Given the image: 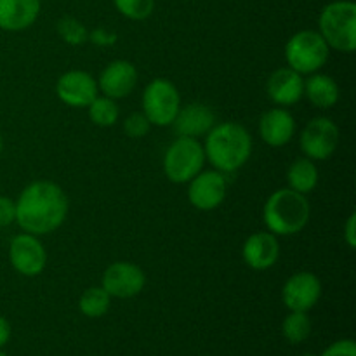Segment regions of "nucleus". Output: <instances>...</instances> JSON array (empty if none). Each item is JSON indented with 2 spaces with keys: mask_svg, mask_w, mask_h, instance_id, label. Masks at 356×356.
<instances>
[{
  "mask_svg": "<svg viewBox=\"0 0 356 356\" xmlns=\"http://www.w3.org/2000/svg\"><path fill=\"white\" fill-rule=\"evenodd\" d=\"M68 216V198L59 184L35 181L21 191L16 200V222L31 235L56 232Z\"/></svg>",
  "mask_w": 356,
  "mask_h": 356,
  "instance_id": "1",
  "label": "nucleus"
},
{
  "mask_svg": "<svg viewBox=\"0 0 356 356\" xmlns=\"http://www.w3.org/2000/svg\"><path fill=\"white\" fill-rule=\"evenodd\" d=\"M204 152L219 172H235L250 159L252 138L243 125L225 122L207 132Z\"/></svg>",
  "mask_w": 356,
  "mask_h": 356,
  "instance_id": "2",
  "label": "nucleus"
},
{
  "mask_svg": "<svg viewBox=\"0 0 356 356\" xmlns=\"http://www.w3.org/2000/svg\"><path fill=\"white\" fill-rule=\"evenodd\" d=\"M309 202L306 195L298 193L291 188L277 190L264 204L263 218L268 232L273 235H296L309 221Z\"/></svg>",
  "mask_w": 356,
  "mask_h": 356,
  "instance_id": "3",
  "label": "nucleus"
},
{
  "mask_svg": "<svg viewBox=\"0 0 356 356\" xmlns=\"http://www.w3.org/2000/svg\"><path fill=\"white\" fill-rule=\"evenodd\" d=\"M320 31L327 45L341 52L356 49V6L350 0H337L323 7L320 14Z\"/></svg>",
  "mask_w": 356,
  "mask_h": 356,
  "instance_id": "4",
  "label": "nucleus"
},
{
  "mask_svg": "<svg viewBox=\"0 0 356 356\" xmlns=\"http://www.w3.org/2000/svg\"><path fill=\"white\" fill-rule=\"evenodd\" d=\"M329 45L318 31L302 30L292 35L285 45V59L289 68L301 75H312L325 66L329 59Z\"/></svg>",
  "mask_w": 356,
  "mask_h": 356,
  "instance_id": "5",
  "label": "nucleus"
},
{
  "mask_svg": "<svg viewBox=\"0 0 356 356\" xmlns=\"http://www.w3.org/2000/svg\"><path fill=\"white\" fill-rule=\"evenodd\" d=\"M205 163L204 146L197 138H179L167 148L163 156V170L169 181L176 184L190 183Z\"/></svg>",
  "mask_w": 356,
  "mask_h": 356,
  "instance_id": "6",
  "label": "nucleus"
},
{
  "mask_svg": "<svg viewBox=\"0 0 356 356\" xmlns=\"http://www.w3.org/2000/svg\"><path fill=\"white\" fill-rule=\"evenodd\" d=\"M181 108L179 90L170 80L155 79L143 92V115L152 125L167 127L172 125Z\"/></svg>",
  "mask_w": 356,
  "mask_h": 356,
  "instance_id": "7",
  "label": "nucleus"
},
{
  "mask_svg": "<svg viewBox=\"0 0 356 356\" xmlns=\"http://www.w3.org/2000/svg\"><path fill=\"white\" fill-rule=\"evenodd\" d=\"M299 145L309 160H327L339 145V129L330 118L316 117L302 129Z\"/></svg>",
  "mask_w": 356,
  "mask_h": 356,
  "instance_id": "8",
  "label": "nucleus"
},
{
  "mask_svg": "<svg viewBox=\"0 0 356 356\" xmlns=\"http://www.w3.org/2000/svg\"><path fill=\"white\" fill-rule=\"evenodd\" d=\"M9 261L23 277H37L47 264V252L37 235L23 233L14 236L9 245Z\"/></svg>",
  "mask_w": 356,
  "mask_h": 356,
  "instance_id": "9",
  "label": "nucleus"
},
{
  "mask_svg": "<svg viewBox=\"0 0 356 356\" xmlns=\"http://www.w3.org/2000/svg\"><path fill=\"white\" fill-rule=\"evenodd\" d=\"M228 183L219 170H202L190 181L188 198L198 211H214L225 202Z\"/></svg>",
  "mask_w": 356,
  "mask_h": 356,
  "instance_id": "10",
  "label": "nucleus"
},
{
  "mask_svg": "<svg viewBox=\"0 0 356 356\" xmlns=\"http://www.w3.org/2000/svg\"><path fill=\"white\" fill-rule=\"evenodd\" d=\"M145 271L132 263H113L106 268L101 278V287L110 294V298L129 299L138 296L145 289Z\"/></svg>",
  "mask_w": 356,
  "mask_h": 356,
  "instance_id": "11",
  "label": "nucleus"
},
{
  "mask_svg": "<svg viewBox=\"0 0 356 356\" xmlns=\"http://www.w3.org/2000/svg\"><path fill=\"white\" fill-rule=\"evenodd\" d=\"M322 296V284L318 277L309 271L294 273L282 289V301L291 312L308 313Z\"/></svg>",
  "mask_w": 356,
  "mask_h": 356,
  "instance_id": "12",
  "label": "nucleus"
},
{
  "mask_svg": "<svg viewBox=\"0 0 356 356\" xmlns=\"http://www.w3.org/2000/svg\"><path fill=\"white\" fill-rule=\"evenodd\" d=\"M97 82L82 70H72L59 76L56 94L65 104L73 108H87L97 97Z\"/></svg>",
  "mask_w": 356,
  "mask_h": 356,
  "instance_id": "13",
  "label": "nucleus"
},
{
  "mask_svg": "<svg viewBox=\"0 0 356 356\" xmlns=\"http://www.w3.org/2000/svg\"><path fill=\"white\" fill-rule=\"evenodd\" d=\"M136 83H138L136 66L125 59H117L101 72L97 89H101V92L111 99H124L136 89Z\"/></svg>",
  "mask_w": 356,
  "mask_h": 356,
  "instance_id": "14",
  "label": "nucleus"
},
{
  "mask_svg": "<svg viewBox=\"0 0 356 356\" xmlns=\"http://www.w3.org/2000/svg\"><path fill=\"white\" fill-rule=\"evenodd\" d=\"M280 256L277 235L270 232H259L245 240L242 249V257L245 264L252 270L264 271L273 266Z\"/></svg>",
  "mask_w": 356,
  "mask_h": 356,
  "instance_id": "15",
  "label": "nucleus"
},
{
  "mask_svg": "<svg viewBox=\"0 0 356 356\" xmlns=\"http://www.w3.org/2000/svg\"><path fill=\"white\" fill-rule=\"evenodd\" d=\"M266 92L278 106H292L305 96V79L292 68H280L268 79Z\"/></svg>",
  "mask_w": 356,
  "mask_h": 356,
  "instance_id": "16",
  "label": "nucleus"
},
{
  "mask_svg": "<svg viewBox=\"0 0 356 356\" xmlns=\"http://www.w3.org/2000/svg\"><path fill=\"white\" fill-rule=\"evenodd\" d=\"M296 134V120L284 108H271L261 117L259 136L268 146L280 148L291 143Z\"/></svg>",
  "mask_w": 356,
  "mask_h": 356,
  "instance_id": "17",
  "label": "nucleus"
},
{
  "mask_svg": "<svg viewBox=\"0 0 356 356\" xmlns=\"http://www.w3.org/2000/svg\"><path fill=\"white\" fill-rule=\"evenodd\" d=\"M214 111L200 103L179 108L172 125L174 131L183 138H200L214 127Z\"/></svg>",
  "mask_w": 356,
  "mask_h": 356,
  "instance_id": "18",
  "label": "nucleus"
},
{
  "mask_svg": "<svg viewBox=\"0 0 356 356\" xmlns=\"http://www.w3.org/2000/svg\"><path fill=\"white\" fill-rule=\"evenodd\" d=\"M40 0H0V30L23 31L37 21Z\"/></svg>",
  "mask_w": 356,
  "mask_h": 356,
  "instance_id": "19",
  "label": "nucleus"
},
{
  "mask_svg": "<svg viewBox=\"0 0 356 356\" xmlns=\"http://www.w3.org/2000/svg\"><path fill=\"white\" fill-rule=\"evenodd\" d=\"M305 96L309 103L322 110H329L339 101V86L336 80L323 73H315L305 80Z\"/></svg>",
  "mask_w": 356,
  "mask_h": 356,
  "instance_id": "20",
  "label": "nucleus"
},
{
  "mask_svg": "<svg viewBox=\"0 0 356 356\" xmlns=\"http://www.w3.org/2000/svg\"><path fill=\"white\" fill-rule=\"evenodd\" d=\"M289 188L301 195L312 193L318 184V169L309 159H298L287 170Z\"/></svg>",
  "mask_w": 356,
  "mask_h": 356,
  "instance_id": "21",
  "label": "nucleus"
},
{
  "mask_svg": "<svg viewBox=\"0 0 356 356\" xmlns=\"http://www.w3.org/2000/svg\"><path fill=\"white\" fill-rule=\"evenodd\" d=\"M111 298L103 287H90L82 294L79 301L80 312L89 318H101L110 309Z\"/></svg>",
  "mask_w": 356,
  "mask_h": 356,
  "instance_id": "22",
  "label": "nucleus"
},
{
  "mask_svg": "<svg viewBox=\"0 0 356 356\" xmlns=\"http://www.w3.org/2000/svg\"><path fill=\"white\" fill-rule=\"evenodd\" d=\"M282 334L292 344H301L312 334V320L305 312H291L282 323Z\"/></svg>",
  "mask_w": 356,
  "mask_h": 356,
  "instance_id": "23",
  "label": "nucleus"
},
{
  "mask_svg": "<svg viewBox=\"0 0 356 356\" xmlns=\"http://www.w3.org/2000/svg\"><path fill=\"white\" fill-rule=\"evenodd\" d=\"M87 108H89V118L92 120V124L99 125V127H111L117 124L118 117H120V110H118L115 99L106 96H97Z\"/></svg>",
  "mask_w": 356,
  "mask_h": 356,
  "instance_id": "24",
  "label": "nucleus"
},
{
  "mask_svg": "<svg viewBox=\"0 0 356 356\" xmlns=\"http://www.w3.org/2000/svg\"><path fill=\"white\" fill-rule=\"evenodd\" d=\"M58 33L66 44L70 45H82L86 44L87 38H89V31L87 28L80 23L79 19L72 16L61 17L58 21Z\"/></svg>",
  "mask_w": 356,
  "mask_h": 356,
  "instance_id": "25",
  "label": "nucleus"
},
{
  "mask_svg": "<svg viewBox=\"0 0 356 356\" xmlns=\"http://www.w3.org/2000/svg\"><path fill=\"white\" fill-rule=\"evenodd\" d=\"M115 9L132 21H143L152 16L155 0H113Z\"/></svg>",
  "mask_w": 356,
  "mask_h": 356,
  "instance_id": "26",
  "label": "nucleus"
},
{
  "mask_svg": "<svg viewBox=\"0 0 356 356\" xmlns=\"http://www.w3.org/2000/svg\"><path fill=\"white\" fill-rule=\"evenodd\" d=\"M149 127L152 124L148 122V118L145 117L143 113H132L125 118L124 122V131L129 138L132 139H139V138H145L148 134Z\"/></svg>",
  "mask_w": 356,
  "mask_h": 356,
  "instance_id": "27",
  "label": "nucleus"
},
{
  "mask_svg": "<svg viewBox=\"0 0 356 356\" xmlns=\"http://www.w3.org/2000/svg\"><path fill=\"white\" fill-rule=\"evenodd\" d=\"M320 356H356V344L351 339L337 341V343L330 344Z\"/></svg>",
  "mask_w": 356,
  "mask_h": 356,
  "instance_id": "28",
  "label": "nucleus"
},
{
  "mask_svg": "<svg viewBox=\"0 0 356 356\" xmlns=\"http://www.w3.org/2000/svg\"><path fill=\"white\" fill-rule=\"evenodd\" d=\"M16 221V202L9 197H0V228L13 225Z\"/></svg>",
  "mask_w": 356,
  "mask_h": 356,
  "instance_id": "29",
  "label": "nucleus"
},
{
  "mask_svg": "<svg viewBox=\"0 0 356 356\" xmlns=\"http://www.w3.org/2000/svg\"><path fill=\"white\" fill-rule=\"evenodd\" d=\"M87 40H90L92 44L99 45V47H110V45L117 44L118 35L115 33V31L104 30V28H96V30L90 31Z\"/></svg>",
  "mask_w": 356,
  "mask_h": 356,
  "instance_id": "30",
  "label": "nucleus"
},
{
  "mask_svg": "<svg viewBox=\"0 0 356 356\" xmlns=\"http://www.w3.org/2000/svg\"><path fill=\"white\" fill-rule=\"evenodd\" d=\"M344 240H346L350 249H355L356 247V214L355 212L348 218L346 226H344Z\"/></svg>",
  "mask_w": 356,
  "mask_h": 356,
  "instance_id": "31",
  "label": "nucleus"
},
{
  "mask_svg": "<svg viewBox=\"0 0 356 356\" xmlns=\"http://www.w3.org/2000/svg\"><path fill=\"white\" fill-rule=\"evenodd\" d=\"M10 339V325L3 316H0V350L9 343Z\"/></svg>",
  "mask_w": 356,
  "mask_h": 356,
  "instance_id": "32",
  "label": "nucleus"
},
{
  "mask_svg": "<svg viewBox=\"0 0 356 356\" xmlns=\"http://www.w3.org/2000/svg\"><path fill=\"white\" fill-rule=\"evenodd\" d=\"M2 149H3V139L2 136H0V153H2Z\"/></svg>",
  "mask_w": 356,
  "mask_h": 356,
  "instance_id": "33",
  "label": "nucleus"
},
{
  "mask_svg": "<svg viewBox=\"0 0 356 356\" xmlns=\"http://www.w3.org/2000/svg\"><path fill=\"white\" fill-rule=\"evenodd\" d=\"M301 356H316V355H312V353H306V355H301Z\"/></svg>",
  "mask_w": 356,
  "mask_h": 356,
  "instance_id": "34",
  "label": "nucleus"
},
{
  "mask_svg": "<svg viewBox=\"0 0 356 356\" xmlns=\"http://www.w3.org/2000/svg\"><path fill=\"white\" fill-rule=\"evenodd\" d=\"M0 356H6V353H2V351H0Z\"/></svg>",
  "mask_w": 356,
  "mask_h": 356,
  "instance_id": "35",
  "label": "nucleus"
}]
</instances>
